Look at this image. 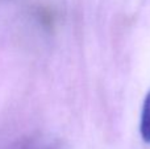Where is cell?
Returning <instances> with one entry per match:
<instances>
[{"label": "cell", "mask_w": 150, "mask_h": 149, "mask_svg": "<svg viewBox=\"0 0 150 149\" xmlns=\"http://www.w3.org/2000/svg\"><path fill=\"white\" fill-rule=\"evenodd\" d=\"M140 135L144 141L150 144V90L146 94L142 104L140 119Z\"/></svg>", "instance_id": "obj_1"}]
</instances>
